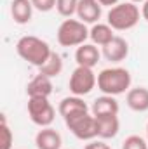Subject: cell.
I'll list each match as a JSON object with an SVG mask.
<instances>
[{
    "instance_id": "6da1fadb",
    "label": "cell",
    "mask_w": 148,
    "mask_h": 149,
    "mask_svg": "<svg viewBox=\"0 0 148 149\" xmlns=\"http://www.w3.org/2000/svg\"><path fill=\"white\" fill-rule=\"evenodd\" d=\"M16 52L23 61L30 63L32 66L42 68L49 61V57L52 54V49L49 47V43L45 40L33 37V35H26V37H21L18 40Z\"/></svg>"
},
{
    "instance_id": "7a4b0ae2",
    "label": "cell",
    "mask_w": 148,
    "mask_h": 149,
    "mask_svg": "<svg viewBox=\"0 0 148 149\" xmlns=\"http://www.w3.org/2000/svg\"><path fill=\"white\" fill-rule=\"evenodd\" d=\"M141 10L132 2H118L106 14V23L115 31H127L140 23Z\"/></svg>"
},
{
    "instance_id": "3957f363",
    "label": "cell",
    "mask_w": 148,
    "mask_h": 149,
    "mask_svg": "<svg viewBox=\"0 0 148 149\" xmlns=\"http://www.w3.org/2000/svg\"><path fill=\"white\" fill-rule=\"evenodd\" d=\"M131 87V73L125 68H106L98 74V88L106 95H120Z\"/></svg>"
},
{
    "instance_id": "277c9868",
    "label": "cell",
    "mask_w": 148,
    "mask_h": 149,
    "mask_svg": "<svg viewBox=\"0 0 148 149\" xmlns=\"http://www.w3.org/2000/svg\"><path fill=\"white\" fill-rule=\"evenodd\" d=\"M56 38L61 47H80L89 38V30L85 23H82L80 19L68 17L59 24Z\"/></svg>"
},
{
    "instance_id": "5b68a950",
    "label": "cell",
    "mask_w": 148,
    "mask_h": 149,
    "mask_svg": "<svg viewBox=\"0 0 148 149\" xmlns=\"http://www.w3.org/2000/svg\"><path fill=\"white\" fill-rule=\"evenodd\" d=\"M98 85V76L94 74L92 68H85V66H77L73 70V73L70 74V92L73 95H87L92 92V88Z\"/></svg>"
},
{
    "instance_id": "8992f818",
    "label": "cell",
    "mask_w": 148,
    "mask_h": 149,
    "mask_svg": "<svg viewBox=\"0 0 148 149\" xmlns=\"http://www.w3.org/2000/svg\"><path fill=\"white\" fill-rule=\"evenodd\" d=\"M28 116L40 128L51 127L56 118V111L49 102V97H30L28 99Z\"/></svg>"
},
{
    "instance_id": "52a82bcc",
    "label": "cell",
    "mask_w": 148,
    "mask_h": 149,
    "mask_svg": "<svg viewBox=\"0 0 148 149\" xmlns=\"http://www.w3.org/2000/svg\"><path fill=\"white\" fill-rule=\"evenodd\" d=\"M65 123L70 128V132L80 141H92L94 137H98V125L94 114L84 113L70 120H65Z\"/></svg>"
},
{
    "instance_id": "ba28073f",
    "label": "cell",
    "mask_w": 148,
    "mask_h": 149,
    "mask_svg": "<svg viewBox=\"0 0 148 149\" xmlns=\"http://www.w3.org/2000/svg\"><path fill=\"white\" fill-rule=\"evenodd\" d=\"M101 49H103L101 50L103 57L106 61H110V63H122L129 56V43L122 37H115L110 43H106Z\"/></svg>"
},
{
    "instance_id": "9c48e42d",
    "label": "cell",
    "mask_w": 148,
    "mask_h": 149,
    "mask_svg": "<svg viewBox=\"0 0 148 149\" xmlns=\"http://www.w3.org/2000/svg\"><path fill=\"white\" fill-rule=\"evenodd\" d=\"M101 3L98 0H78L77 17L85 24H96L101 17Z\"/></svg>"
},
{
    "instance_id": "30bf717a",
    "label": "cell",
    "mask_w": 148,
    "mask_h": 149,
    "mask_svg": "<svg viewBox=\"0 0 148 149\" xmlns=\"http://www.w3.org/2000/svg\"><path fill=\"white\" fill-rule=\"evenodd\" d=\"M58 111H59V114H61L65 120H70V118H73V116L89 113V106L84 102L82 97H78V95H70V97H65V99L59 102Z\"/></svg>"
},
{
    "instance_id": "8fae6325",
    "label": "cell",
    "mask_w": 148,
    "mask_h": 149,
    "mask_svg": "<svg viewBox=\"0 0 148 149\" xmlns=\"http://www.w3.org/2000/svg\"><path fill=\"white\" fill-rule=\"evenodd\" d=\"M101 52L94 43H82L75 50V61L77 66H85V68H94L99 63Z\"/></svg>"
},
{
    "instance_id": "7c38bea8",
    "label": "cell",
    "mask_w": 148,
    "mask_h": 149,
    "mask_svg": "<svg viewBox=\"0 0 148 149\" xmlns=\"http://www.w3.org/2000/svg\"><path fill=\"white\" fill-rule=\"evenodd\" d=\"M28 97H49L52 94V81L49 76L38 73L35 74L26 85Z\"/></svg>"
},
{
    "instance_id": "4fadbf2b",
    "label": "cell",
    "mask_w": 148,
    "mask_h": 149,
    "mask_svg": "<svg viewBox=\"0 0 148 149\" xmlns=\"http://www.w3.org/2000/svg\"><path fill=\"white\" fill-rule=\"evenodd\" d=\"M35 144L38 149H61L63 139L58 130H54L51 127H44L35 135Z\"/></svg>"
},
{
    "instance_id": "5bb4252c",
    "label": "cell",
    "mask_w": 148,
    "mask_h": 149,
    "mask_svg": "<svg viewBox=\"0 0 148 149\" xmlns=\"http://www.w3.org/2000/svg\"><path fill=\"white\" fill-rule=\"evenodd\" d=\"M96 125H98V137L99 139H113L120 130V121H118L117 114L96 116Z\"/></svg>"
},
{
    "instance_id": "9a60e30c",
    "label": "cell",
    "mask_w": 148,
    "mask_h": 149,
    "mask_svg": "<svg viewBox=\"0 0 148 149\" xmlns=\"http://www.w3.org/2000/svg\"><path fill=\"white\" fill-rule=\"evenodd\" d=\"M33 3L32 0H12L11 2V16L14 23L18 24H26L32 21L33 16Z\"/></svg>"
},
{
    "instance_id": "2e32d148",
    "label": "cell",
    "mask_w": 148,
    "mask_h": 149,
    "mask_svg": "<svg viewBox=\"0 0 148 149\" xmlns=\"http://www.w3.org/2000/svg\"><path fill=\"white\" fill-rule=\"evenodd\" d=\"M127 106L136 113H145L148 111V88L147 87H136L129 88L125 95Z\"/></svg>"
},
{
    "instance_id": "e0dca14e",
    "label": "cell",
    "mask_w": 148,
    "mask_h": 149,
    "mask_svg": "<svg viewBox=\"0 0 148 149\" xmlns=\"http://www.w3.org/2000/svg\"><path fill=\"white\" fill-rule=\"evenodd\" d=\"M118 102L113 95H106L103 94L101 97L92 101L91 106V113L94 116H108V114H118Z\"/></svg>"
},
{
    "instance_id": "ac0fdd59",
    "label": "cell",
    "mask_w": 148,
    "mask_h": 149,
    "mask_svg": "<svg viewBox=\"0 0 148 149\" xmlns=\"http://www.w3.org/2000/svg\"><path fill=\"white\" fill-rule=\"evenodd\" d=\"M115 30L111 28L110 24L106 23H96L92 24V28L89 30V38L92 40L94 45H99V47H105L106 43H110L111 40L115 38Z\"/></svg>"
},
{
    "instance_id": "d6986e66",
    "label": "cell",
    "mask_w": 148,
    "mask_h": 149,
    "mask_svg": "<svg viewBox=\"0 0 148 149\" xmlns=\"http://www.w3.org/2000/svg\"><path fill=\"white\" fill-rule=\"evenodd\" d=\"M61 71H63V59H61V56L56 54V52H52L51 57H49V61H47L42 68H38V73L45 74V76H49V78H54V76L61 74Z\"/></svg>"
},
{
    "instance_id": "ffe728a7",
    "label": "cell",
    "mask_w": 148,
    "mask_h": 149,
    "mask_svg": "<svg viewBox=\"0 0 148 149\" xmlns=\"http://www.w3.org/2000/svg\"><path fill=\"white\" fill-rule=\"evenodd\" d=\"M0 149H11L12 148V142H14V135H12V130L9 128L7 125V120H5V114L0 116Z\"/></svg>"
},
{
    "instance_id": "44dd1931",
    "label": "cell",
    "mask_w": 148,
    "mask_h": 149,
    "mask_svg": "<svg viewBox=\"0 0 148 149\" xmlns=\"http://www.w3.org/2000/svg\"><path fill=\"white\" fill-rule=\"evenodd\" d=\"M77 5L78 0H56V10L59 16L63 17H72L73 14H77Z\"/></svg>"
},
{
    "instance_id": "7402d4cb",
    "label": "cell",
    "mask_w": 148,
    "mask_h": 149,
    "mask_svg": "<svg viewBox=\"0 0 148 149\" xmlns=\"http://www.w3.org/2000/svg\"><path fill=\"white\" fill-rule=\"evenodd\" d=\"M122 149H148V141L140 135H129L122 142Z\"/></svg>"
},
{
    "instance_id": "603a6c76",
    "label": "cell",
    "mask_w": 148,
    "mask_h": 149,
    "mask_svg": "<svg viewBox=\"0 0 148 149\" xmlns=\"http://www.w3.org/2000/svg\"><path fill=\"white\" fill-rule=\"evenodd\" d=\"M32 3L40 12H49V10L56 9V0H32Z\"/></svg>"
},
{
    "instance_id": "cb8c5ba5",
    "label": "cell",
    "mask_w": 148,
    "mask_h": 149,
    "mask_svg": "<svg viewBox=\"0 0 148 149\" xmlns=\"http://www.w3.org/2000/svg\"><path fill=\"white\" fill-rule=\"evenodd\" d=\"M84 149H111V148L106 142H103V141H91Z\"/></svg>"
},
{
    "instance_id": "d4e9b609",
    "label": "cell",
    "mask_w": 148,
    "mask_h": 149,
    "mask_svg": "<svg viewBox=\"0 0 148 149\" xmlns=\"http://www.w3.org/2000/svg\"><path fill=\"white\" fill-rule=\"evenodd\" d=\"M98 2H99L101 5H106V7H110V9H111V7H113V5H117L120 0H98Z\"/></svg>"
},
{
    "instance_id": "484cf974",
    "label": "cell",
    "mask_w": 148,
    "mask_h": 149,
    "mask_svg": "<svg viewBox=\"0 0 148 149\" xmlns=\"http://www.w3.org/2000/svg\"><path fill=\"white\" fill-rule=\"evenodd\" d=\"M141 17L148 21V0L143 2V5H141Z\"/></svg>"
},
{
    "instance_id": "4316f807",
    "label": "cell",
    "mask_w": 148,
    "mask_h": 149,
    "mask_svg": "<svg viewBox=\"0 0 148 149\" xmlns=\"http://www.w3.org/2000/svg\"><path fill=\"white\" fill-rule=\"evenodd\" d=\"M129 2H132V3H143V2H147V0H129Z\"/></svg>"
},
{
    "instance_id": "83f0119b",
    "label": "cell",
    "mask_w": 148,
    "mask_h": 149,
    "mask_svg": "<svg viewBox=\"0 0 148 149\" xmlns=\"http://www.w3.org/2000/svg\"><path fill=\"white\" fill-rule=\"evenodd\" d=\"M147 141H148V123H147Z\"/></svg>"
}]
</instances>
